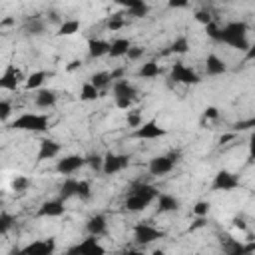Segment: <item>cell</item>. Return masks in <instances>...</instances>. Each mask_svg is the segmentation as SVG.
<instances>
[{
  "label": "cell",
  "instance_id": "1",
  "mask_svg": "<svg viewBox=\"0 0 255 255\" xmlns=\"http://www.w3.org/2000/svg\"><path fill=\"white\" fill-rule=\"evenodd\" d=\"M247 32H249V26L245 22H229L221 28L219 32V40L221 44H227L231 48H237L241 52L249 50L251 44H249V38H247Z\"/></svg>",
  "mask_w": 255,
  "mask_h": 255
},
{
  "label": "cell",
  "instance_id": "2",
  "mask_svg": "<svg viewBox=\"0 0 255 255\" xmlns=\"http://www.w3.org/2000/svg\"><path fill=\"white\" fill-rule=\"evenodd\" d=\"M157 195H159V191L153 185H149V183H135L129 189L124 205H126L128 211H143Z\"/></svg>",
  "mask_w": 255,
  "mask_h": 255
},
{
  "label": "cell",
  "instance_id": "3",
  "mask_svg": "<svg viewBox=\"0 0 255 255\" xmlns=\"http://www.w3.org/2000/svg\"><path fill=\"white\" fill-rule=\"evenodd\" d=\"M48 126H50L48 116H44V114H32V112L18 116L10 124L12 129H22V131H46Z\"/></svg>",
  "mask_w": 255,
  "mask_h": 255
},
{
  "label": "cell",
  "instance_id": "4",
  "mask_svg": "<svg viewBox=\"0 0 255 255\" xmlns=\"http://www.w3.org/2000/svg\"><path fill=\"white\" fill-rule=\"evenodd\" d=\"M161 237H165V233L159 231V229H155V227L149 225V223L139 221V223H135V227H133V239H135V243H139V245H147V243H151V241H155V239H161Z\"/></svg>",
  "mask_w": 255,
  "mask_h": 255
},
{
  "label": "cell",
  "instance_id": "5",
  "mask_svg": "<svg viewBox=\"0 0 255 255\" xmlns=\"http://www.w3.org/2000/svg\"><path fill=\"white\" fill-rule=\"evenodd\" d=\"M129 165V157L128 155H122V153H106L104 155V163H102V173L106 175H112V173H118L122 169H126Z\"/></svg>",
  "mask_w": 255,
  "mask_h": 255
},
{
  "label": "cell",
  "instance_id": "6",
  "mask_svg": "<svg viewBox=\"0 0 255 255\" xmlns=\"http://www.w3.org/2000/svg\"><path fill=\"white\" fill-rule=\"evenodd\" d=\"M171 80L177 82V84H185V86H195V84L201 82L199 76L191 68L183 66L181 62H175L173 64V68H171Z\"/></svg>",
  "mask_w": 255,
  "mask_h": 255
},
{
  "label": "cell",
  "instance_id": "7",
  "mask_svg": "<svg viewBox=\"0 0 255 255\" xmlns=\"http://www.w3.org/2000/svg\"><path fill=\"white\" fill-rule=\"evenodd\" d=\"M235 187H239V177L235 173H231L227 169H221V171L215 173L213 183H211L213 191H231Z\"/></svg>",
  "mask_w": 255,
  "mask_h": 255
},
{
  "label": "cell",
  "instance_id": "8",
  "mask_svg": "<svg viewBox=\"0 0 255 255\" xmlns=\"http://www.w3.org/2000/svg\"><path fill=\"white\" fill-rule=\"evenodd\" d=\"M24 80V74L14 66V64H8L4 74L0 76V90H8V92H14L18 90L20 82Z\"/></svg>",
  "mask_w": 255,
  "mask_h": 255
},
{
  "label": "cell",
  "instance_id": "9",
  "mask_svg": "<svg viewBox=\"0 0 255 255\" xmlns=\"http://www.w3.org/2000/svg\"><path fill=\"white\" fill-rule=\"evenodd\" d=\"M163 135H165V129L159 128V124L155 120L139 124L133 131V137H137V139H157V137H163Z\"/></svg>",
  "mask_w": 255,
  "mask_h": 255
},
{
  "label": "cell",
  "instance_id": "10",
  "mask_svg": "<svg viewBox=\"0 0 255 255\" xmlns=\"http://www.w3.org/2000/svg\"><path fill=\"white\" fill-rule=\"evenodd\" d=\"M84 165H86V157H82V155H66V157L58 159L56 171L62 173V175H72Z\"/></svg>",
  "mask_w": 255,
  "mask_h": 255
},
{
  "label": "cell",
  "instance_id": "11",
  "mask_svg": "<svg viewBox=\"0 0 255 255\" xmlns=\"http://www.w3.org/2000/svg\"><path fill=\"white\" fill-rule=\"evenodd\" d=\"M173 165H175V161L169 155H155V157L149 159L147 167H149L151 175H165V173H169L173 169Z\"/></svg>",
  "mask_w": 255,
  "mask_h": 255
},
{
  "label": "cell",
  "instance_id": "12",
  "mask_svg": "<svg viewBox=\"0 0 255 255\" xmlns=\"http://www.w3.org/2000/svg\"><path fill=\"white\" fill-rule=\"evenodd\" d=\"M70 253H90V255H102V253H106V249L98 243V239H96V235H90L88 239H84L82 243H78V245H74V247H70Z\"/></svg>",
  "mask_w": 255,
  "mask_h": 255
},
{
  "label": "cell",
  "instance_id": "13",
  "mask_svg": "<svg viewBox=\"0 0 255 255\" xmlns=\"http://www.w3.org/2000/svg\"><path fill=\"white\" fill-rule=\"evenodd\" d=\"M62 213H64V201L62 199H48L38 209V217H60Z\"/></svg>",
  "mask_w": 255,
  "mask_h": 255
},
{
  "label": "cell",
  "instance_id": "14",
  "mask_svg": "<svg viewBox=\"0 0 255 255\" xmlns=\"http://www.w3.org/2000/svg\"><path fill=\"white\" fill-rule=\"evenodd\" d=\"M114 98H129V100H135V96H137V90L128 82V80H124V78H120V80H114Z\"/></svg>",
  "mask_w": 255,
  "mask_h": 255
},
{
  "label": "cell",
  "instance_id": "15",
  "mask_svg": "<svg viewBox=\"0 0 255 255\" xmlns=\"http://www.w3.org/2000/svg\"><path fill=\"white\" fill-rule=\"evenodd\" d=\"M60 143L58 141H54V139H50V137H46V139H42L40 141V149H38V159L42 161V159H52V157H56L58 153H60Z\"/></svg>",
  "mask_w": 255,
  "mask_h": 255
},
{
  "label": "cell",
  "instance_id": "16",
  "mask_svg": "<svg viewBox=\"0 0 255 255\" xmlns=\"http://www.w3.org/2000/svg\"><path fill=\"white\" fill-rule=\"evenodd\" d=\"M22 30H24L26 36H42L46 32V20L44 18H38V16H32V18H28L24 22Z\"/></svg>",
  "mask_w": 255,
  "mask_h": 255
},
{
  "label": "cell",
  "instance_id": "17",
  "mask_svg": "<svg viewBox=\"0 0 255 255\" xmlns=\"http://www.w3.org/2000/svg\"><path fill=\"white\" fill-rule=\"evenodd\" d=\"M56 102H58V94H56L54 90H50V88L38 90V94H36V106H38V108L48 110V108H54Z\"/></svg>",
  "mask_w": 255,
  "mask_h": 255
},
{
  "label": "cell",
  "instance_id": "18",
  "mask_svg": "<svg viewBox=\"0 0 255 255\" xmlns=\"http://www.w3.org/2000/svg\"><path fill=\"white\" fill-rule=\"evenodd\" d=\"M157 199V209L159 213H169V211H177L181 201L175 197V195H169V193H161L155 197Z\"/></svg>",
  "mask_w": 255,
  "mask_h": 255
},
{
  "label": "cell",
  "instance_id": "19",
  "mask_svg": "<svg viewBox=\"0 0 255 255\" xmlns=\"http://www.w3.org/2000/svg\"><path fill=\"white\" fill-rule=\"evenodd\" d=\"M205 72H207L209 76H221V74L227 72V66H225V62H223L219 56L209 54V56L205 58Z\"/></svg>",
  "mask_w": 255,
  "mask_h": 255
},
{
  "label": "cell",
  "instance_id": "20",
  "mask_svg": "<svg viewBox=\"0 0 255 255\" xmlns=\"http://www.w3.org/2000/svg\"><path fill=\"white\" fill-rule=\"evenodd\" d=\"M110 52V42L100 40V38H90L88 40V54L90 58H102Z\"/></svg>",
  "mask_w": 255,
  "mask_h": 255
},
{
  "label": "cell",
  "instance_id": "21",
  "mask_svg": "<svg viewBox=\"0 0 255 255\" xmlns=\"http://www.w3.org/2000/svg\"><path fill=\"white\" fill-rule=\"evenodd\" d=\"M86 229H88V233L90 235H104L106 233V229H108V223H106V217L104 215H92L90 219H88V223H86Z\"/></svg>",
  "mask_w": 255,
  "mask_h": 255
},
{
  "label": "cell",
  "instance_id": "22",
  "mask_svg": "<svg viewBox=\"0 0 255 255\" xmlns=\"http://www.w3.org/2000/svg\"><path fill=\"white\" fill-rule=\"evenodd\" d=\"M54 239H40V241H32L30 245H26L22 249V253H52L54 251Z\"/></svg>",
  "mask_w": 255,
  "mask_h": 255
},
{
  "label": "cell",
  "instance_id": "23",
  "mask_svg": "<svg viewBox=\"0 0 255 255\" xmlns=\"http://www.w3.org/2000/svg\"><path fill=\"white\" fill-rule=\"evenodd\" d=\"M131 46V42L128 40V38H118V40H114L112 44H110V56L112 58H120V56H126V52H128V48Z\"/></svg>",
  "mask_w": 255,
  "mask_h": 255
},
{
  "label": "cell",
  "instance_id": "24",
  "mask_svg": "<svg viewBox=\"0 0 255 255\" xmlns=\"http://www.w3.org/2000/svg\"><path fill=\"white\" fill-rule=\"evenodd\" d=\"M159 74H161V68H159V64H157L155 60L145 62V64L137 70V76H139V78H157Z\"/></svg>",
  "mask_w": 255,
  "mask_h": 255
},
{
  "label": "cell",
  "instance_id": "25",
  "mask_svg": "<svg viewBox=\"0 0 255 255\" xmlns=\"http://www.w3.org/2000/svg\"><path fill=\"white\" fill-rule=\"evenodd\" d=\"M76 183H78V179L68 177V179L62 183V187H60V195H58V199L68 201L70 197H74V195H76Z\"/></svg>",
  "mask_w": 255,
  "mask_h": 255
},
{
  "label": "cell",
  "instance_id": "26",
  "mask_svg": "<svg viewBox=\"0 0 255 255\" xmlns=\"http://www.w3.org/2000/svg\"><path fill=\"white\" fill-rule=\"evenodd\" d=\"M80 30V20H62V24L58 26V36H72Z\"/></svg>",
  "mask_w": 255,
  "mask_h": 255
},
{
  "label": "cell",
  "instance_id": "27",
  "mask_svg": "<svg viewBox=\"0 0 255 255\" xmlns=\"http://www.w3.org/2000/svg\"><path fill=\"white\" fill-rule=\"evenodd\" d=\"M46 76H48V74H46L44 70H38V72H32V74H30V76L26 78V84H24V86H26L28 90H36V88H40V86L44 84V80H46Z\"/></svg>",
  "mask_w": 255,
  "mask_h": 255
},
{
  "label": "cell",
  "instance_id": "28",
  "mask_svg": "<svg viewBox=\"0 0 255 255\" xmlns=\"http://www.w3.org/2000/svg\"><path fill=\"white\" fill-rule=\"evenodd\" d=\"M110 72H96V74H92L90 76V84L92 86H96L98 90H104V88H108L110 86Z\"/></svg>",
  "mask_w": 255,
  "mask_h": 255
},
{
  "label": "cell",
  "instance_id": "29",
  "mask_svg": "<svg viewBox=\"0 0 255 255\" xmlns=\"http://www.w3.org/2000/svg\"><path fill=\"white\" fill-rule=\"evenodd\" d=\"M96 98H100V90H98L96 86H92L90 82H86V84L82 86L80 100H82V102H92V100H96Z\"/></svg>",
  "mask_w": 255,
  "mask_h": 255
},
{
  "label": "cell",
  "instance_id": "30",
  "mask_svg": "<svg viewBox=\"0 0 255 255\" xmlns=\"http://www.w3.org/2000/svg\"><path fill=\"white\" fill-rule=\"evenodd\" d=\"M187 50H189V40H187V36H179V38H175V40L171 42V46H169L167 52H173V54H185Z\"/></svg>",
  "mask_w": 255,
  "mask_h": 255
},
{
  "label": "cell",
  "instance_id": "31",
  "mask_svg": "<svg viewBox=\"0 0 255 255\" xmlns=\"http://www.w3.org/2000/svg\"><path fill=\"white\" fill-rule=\"evenodd\" d=\"M128 14L133 16V18H143V16L149 14V6H147L145 0H139L137 4H133L131 8H128Z\"/></svg>",
  "mask_w": 255,
  "mask_h": 255
},
{
  "label": "cell",
  "instance_id": "32",
  "mask_svg": "<svg viewBox=\"0 0 255 255\" xmlns=\"http://www.w3.org/2000/svg\"><path fill=\"white\" fill-rule=\"evenodd\" d=\"M76 197H80L82 201H88L90 197H92V187H90V183L88 181H78L76 183Z\"/></svg>",
  "mask_w": 255,
  "mask_h": 255
},
{
  "label": "cell",
  "instance_id": "33",
  "mask_svg": "<svg viewBox=\"0 0 255 255\" xmlns=\"http://www.w3.org/2000/svg\"><path fill=\"white\" fill-rule=\"evenodd\" d=\"M12 225H14V215L2 211V213H0V237L6 235V233L12 229Z\"/></svg>",
  "mask_w": 255,
  "mask_h": 255
},
{
  "label": "cell",
  "instance_id": "34",
  "mask_svg": "<svg viewBox=\"0 0 255 255\" xmlns=\"http://www.w3.org/2000/svg\"><path fill=\"white\" fill-rule=\"evenodd\" d=\"M124 24H126V22H124L122 14H114V16H112V18L106 22V28H108L110 32H116V30H120Z\"/></svg>",
  "mask_w": 255,
  "mask_h": 255
},
{
  "label": "cell",
  "instance_id": "35",
  "mask_svg": "<svg viewBox=\"0 0 255 255\" xmlns=\"http://www.w3.org/2000/svg\"><path fill=\"white\" fill-rule=\"evenodd\" d=\"M102 163H104V157L98 153H92L86 157V165H90L94 171H102Z\"/></svg>",
  "mask_w": 255,
  "mask_h": 255
},
{
  "label": "cell",
  "instance_id": "36",
  "mask_svg": "<svg viewBox=\"0 0 255 255\" xmlns=\"http://www.w3.org/2000/svg\"><path fill=\"white\" fill-rule=\"evenodd\" d=\"M28 185H30V179L24 177V175H16V177L12 179V189H14V191H26Z\"/></svg>",
  "mask_w": 255,
  "mask_h": 255
},
{
  "label": "cell",
  "instance_id": "37",
  "mask_svg": "<svg viewBox=\"0 0 255 255\" xmlns=\"http://www.w3.org/2000/svg\"><path fill=\"white\" fill-rule=\"evenodd\" d=\"M209 207H211V203H209V201H197V203L193 205V213H195L197 217H207Z\"/></svg>",
  "mask_w": 255,
  "mask_h": 255
},
{
  "label": "cell",
  "instance_id": "38",
  "mask_svg": "<svg viewBox=\"0 0 255 255\" xmlns=\"http://www.w3.org/2000/svg\"><path fill=\"white\" fill-rule=\"evenodd\" d=\"M12 116V104L6 100H0V122H6Z\"/></svg>",
  "mask_w": 255,
  "mask_h": 255
},
{
  "label": "cell",
  "instance_id": "39",
  "mask_svg": "<svg viewBox=\"0 0 255 255\" xmlns=\"http://www.w3.org/2000/svg\"><path fill=\"white\" fill-rule=\"evenodd\" d=\"M205 32H207V36H209L211 40H215V42H217V40H219V32H221V28L211 20L209 24H205Z\"/></svg>",
  "mask_w": 255,
  "mask_h": 255
},
{
  "label": "cell",
  "instance_id": "40",
  "mask_svg": "<svg viewBox=\"0 0 255 255\" xmlns=\"http://www.w3.org/2000/svg\"><path fill=\"white\" fill-rule=\"evenodd\" d=\"M251 128H255V120H253V118L241 120V122H235V124H233V129H235V131H245V129H251Z\"/></svg>",
  "mask_w": 255,
  "mask_h": 255
},
{
  "label": "cell",
  "instance_id": "41",
  "mask_svg": "<svg viewBox=\"0 0 255 255\" xmlns=\"http://www.w3.org/2000/svg\"><path fill=\"white\" fill-rule=\"evenodd\" d=\"M126 124H128L129 128H137V126L141 124V116H139V112H128V116H126Z\"/></svg>",
  "mask_w": 255,
  "mask_h": 255
},
{
  "label": "cell",
  "instance_id": "42",
  "mask_svg": "<svg viewBox=\"0 0 255 255\" xmlns=\"http://www.w3.org/2000/svg\"><path fill=\"white\" fill-rule=\"evenodd\" d=\"M126 56H128L129 60H139V58L143 56V48H141V46H129L128 52H126Z\"/></svg>",
  "mask_w": 255,
  "mask_h": 255
},
{
  "label": "cell",
  "instance_id": "43",
  "mask_svg": "<svg viewBox=\"0 0 255 255\" xmlns=\"http://www.w3.org/2000/svg\"><path fill=\"white\" fill-rule=\"evenodd\" d=\"M195 20L201 22V24L205 26V24H209L213 18H211V14H209L207 10H197V12H195Z\"/></svg>",
  "mask_w": 255,
  "mask_h": 255
},
{
  "label": "cell",
  "instance_id": "44",
  "mask_svg": "<svg viewBox=\"0 0 255 255\" xmlns=\"http://www.w3.org/2000/svg\"><path fill=\"white\" fill-rule=\"evenodd\" d=\"M114 102H116V108H120V110H129L133 104V100H129V98H114Z\"/></svg>",
  "mask_w": 255,
  "mask_h": 255
},
{
  "label": "cell",
  "instance_id": "45",
  "mask_svg": "<svg viewBox=\"0 0 255 255\" xmlns=\"http://www.w3.org/2000/svg\"><path fill=\"white\" fill-rule=\"evenodd\" d=\"M203 118H205V120H217V118H219V110H217L215 106H207V108L203 110Z\"/></svg>",
  "mask_w": 255,
  "mask_h": 255
},
{
  "label": "cell",
  "instance_id": "46",
  "mask_svg": "<svg viewBox=\"0 0 255 255\" xmlns=\"http://www.w3.org/2000/svg\"><path fill=\"white\" fill-rule=\"evenodd\" d=\"M189 4V0H167L169 8H185Z\"/></svg>",
  "mask_w": 255,
  "mask_h": 255
},
{
  "label": "cell",
  "instance_id": "47",
  "mask_svg": "<svg viewBox=\"0 0 255 255\" xmlns=\"http://www.w3.org/2000/svg\"><path fill=\"white\" fill-rule=\"evenodd\" d=\"M124 68H118V70H114L112 74H110V80H120V78H124Z\"/></svg>",
  "mask_w": 255,
  "mask_h": 255
},
{
  "label": "cell",
  "instance_id": "48",
  "mask_svg": "<svg viewBox=\"0 0 255 255\" xmlns=\"http://www.w3.org/2000/svg\"><path fill=\"white\" fill-rule=\"evenodd\" d=\"M116 2H118L120 6H124V8H131V6H133V4H137L139 0H116Z\"/></svg>",
  "mask_w": 255,
  "mask_h": 255
},
{
  "label": "cell",
  "instance_id": "49",
  "mask_svg": "<svg viewBox=\"0 0 255 255\" xmlns=\"http://www.w3.org/2000/svg\"><path fill=\"white\" fill-rule=\"evenodd\" d=\"M80 66H82V62H80V60H72V62L68 64V72H74V70H78Z\"/></svg>",
  "mask_w": 255,
  "mask_h": 255
},
{
  "label": "cell",
  "instance_id": "50",
  "mask_svg": "<svg viewBox=\"0 0 255 255\" xmlns=\"http://www.w3.org/2000/svg\"><path fill=\"white\" fill-rule=\"evenodd\" d=\"M48 16H50V18H48V20H50V22H52V24H58V26H60V24H62V20H60V18H58V14H56V12H50V14H48Z\"/></svg>",
  "mask_w": 255,
  "mask_h": 255
},
{
  "label": "cell",
  "instance_id": "51",
  "mask_svg": "<svg viewBox=\"0 0 255 255\" xmlns=\"http://www.w3.org/2000/svg\"><path fill=\"white\" fill-rule=\"evenodd\" d=\"M205 225V217H197V221L191 225V229H197V227H203Z\"/></svg>",
  "mask_w": 255,
  "mask_h": 255
},
{
  "label": "cell",
  "instance_id": "52",
  "mask_svg": "<svg viewBox=\"0 0 255 255\" xmlns=\"http://www.w3.org/2000/svg\"><path fill=\"white\" fill-rule=\"evenodd\" d=\"M233 225H235V227H239V229H243V231L247 229V227H245V223H243V219H239V217H235V219H233Z\"/></svg>",
  "mask_w": 255,
  "mask_h": 255
},
{
  "label": "cell",
  "instance_id": "53",
  "mask_svg": "<svg viewBox=\"0 0 255 255\" xmlns=\"http://www.w3.org/2000/svg\"><path fill=\"white\" fill-rule=\"evenodd\" d=\"M235 135L233 133H227V135H221V139H219V143H225V141H229V139H233Z\"/></svg>",
  "mask_w": 255,
  "mask_h": 255
},
{
  "label": "cell",
  "instance_id": "54",
  "mask_svg": "<svg viewBox=\"0 0 255 255\" xmlns=\"http://www.w3.org/2000/svg\"><path fill=\"white\" fill-rule=\"evenodd\" d=\"M12 22H14V20H12V18H6V20H4V22H2V26H10V24H12Z\"/></svg>",
  "mask_w": 255,
  "mask_h": 255
},
{
  "label": "cell",
  "instance_id": "55",
  "mask_svg": "<svg viewBox=\"0 0 255 255\" xmlns=\"http://www.w3.org/2000/svg\"><path fill=\"white\" fill-rule=\"evenodd\" d=\"M0 207H2V199H0Z\"/></svg>",
  "mask_w": 255,
  "mask_h": 255
}]
</instances>
